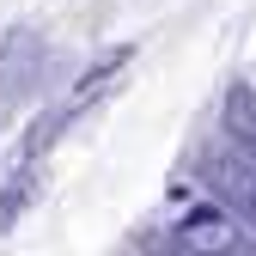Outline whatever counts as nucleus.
Instances as JSON below:
<instances>
[]
</instances>
